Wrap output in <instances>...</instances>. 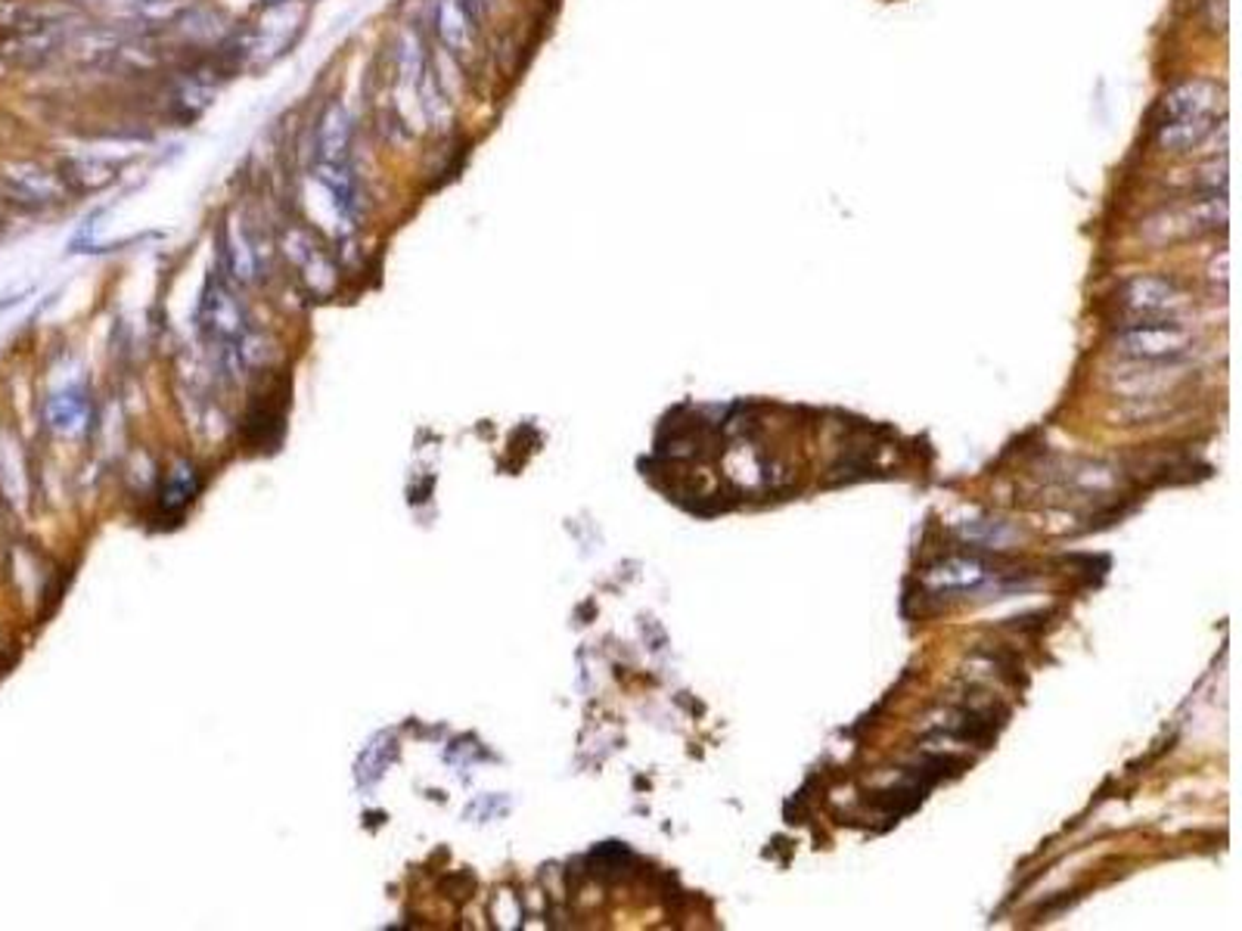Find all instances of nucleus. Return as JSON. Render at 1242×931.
<instances>
[{"label":"nucleus","instance_id":"obj_16","mask_svg":"<svg viewBox=\"0 0 1242 931\" xmlns=\"http://www.w3.org/2000/svg\"><path fill=\"white\" fill-rule=\"evenodd\" d=\"M1211 277H1214V280H1221V283H1226V252H1221V265H1218V258H1214V265H1211Z\"/></svg>","mask_w":1242,"mask_h":931},{"label":"nucleus","instance_id":"obj_9","mask_svg":"<svg viewBox=\"0 0 1242 931\" xmlns=\"http://www.w3.org/2000/svg\"><path fill=\"white\" fill-rule=\"evenodd\" d=\"M990 571L985 562L978 559H947L942 566L928 569L926 581L935 590H963V587H975L982 581H988Z\"/></svg>","mask_w":1242,"mask_h":931},{"label":"nucleus","instance_id":"obj_11","mask_svg":"<svg viewBox=\"0 0 1242 931\" xmlns=\"http://www.w3.org/2000/svg\"><path fill=\"white\" fill-rule=\"evenodd\" d=\"M63 184H72L79 190H100L115 177V165L103 158H69L63 162Z\"/></svg>","mask_w":1242,"mask_h":931},{"label":"nucleus","instance_id":"obj_2","mask_svg":"<svg viewBox=\"0 0 1242 931\" xmlns=\"http://www.w3.org/2000/svg\"><path fill=\"white\" fill-rule=\"evenodd\" d=\"M1226 224V196H1202L1195 199L1193 206L1183 208H1168L1162 215L1149 218L1143 224V237L1156 246L1164 242H1174V239H1190L1202 237V234H1214V230H1224Z\"/></svg>","mask_w":1242,"mask_h":931},{"label":"nucleus","instance_id":"obj_14","mask_svg":"<svg viewBox=\"0 0 1242 931\" xmlns=\"http://www.w3.org/2000/svg\"><path fill=\"white\" fill-rule=\"evenodd\" d=\"M963 531H966V537H973V540H985L994 550H1004L1007 544L1016 540V531L1009 528L1007 521H969Z\"/></svg>","mask_w":1242,"mask_h":931},{"label":"nucleus","instance_id":"obj_3","mask_svg":"<svg viewBox=\"0 0 1242 931\" xmlns=\"http://www.w3.org/2000/svg\"><path fill=\"white\" fill-rule=\"evenodd\" d=\"M1224 110V91L1209 79H1187L1164 94L1159 122H1218Z\"/></svg>","mask_w":1242,"mask_h":931},{"label":"nucleus","instance_id":"obj_13","mask_svg":"<svg viewBox=\"0 0 1242 931\" xmlns=\"http://www.w3.org/2000/svg\"><path fill=\"white\" fill-rule=\"evenodd\" d=\"M227 258H230V273H234L239 283H249L255 273V252L249 249V239L243 237V230L236 234L234 227L227 230Z\"/></svg>","mask_w":1242,"mask_h":931},{"label":"nucleus","instance_id":"obj_8","mask_svg":"<svg viewBox=\"0 0 1242 931\" xmlns=\"http://www.w3.org/2000/svg\"><path fill=\"white\" fill-rule=\"evenodd\" d=\"M1224 127V122H1162L1156 125V146L1168 156H1187L1199 146H1205Z\"/></svg>","mask_w":1242,"mask_h":931},{"label":"nucleus","instance_id":"obj_4","mask_svg":"<svg viewBox=\"0 0 1242 931\" xmlns=\"http://www.w3.org/2000/svg\"><path fill=\"white\" fill-rule=\"evenodd\" d=\"M1121 301L1140 320H1164V317L1178 314L1180 308L1187 304V292L1168 277L1137 273L1121 289Z\"/></svg>","mask_w":1242,"mask_h":931},{"label":"nucleus","instance_id":"obj_1","mask_svg":"<svg viewBox=\"0 0 1242 931\" xmlns=\"http://www.w3.org/2000/svg\"><path fill=\"white\" fill-rule=\"evenodd\" d=\"M1193 348V332L1178 320H1137L1118 335V351L1133 363L1178 361Z\"/></svg>","mask_w":1242,"mask_h":931},{"label":"nucleus","instance_id":"obj_6","mask_svg":"<svg viewBox=\"0 0 1242 931\" xmlns=\"http://www.w3.org/2000/svg\"><path fill=\"white\" fill-rule=\"evenodd\" d=\"M348 146H351V122L342 106L332 103L330 110L320 115L317 125V158L320 165H346Z\"/></svg>","mask_w":1242,"mask_h":931},{"label":"nucleus","instance_id":"obj_10","mask_svg":"<svg viewBox=\"0 0 1242 931\" xmlns=\"http://www.w3.org/2000/svg\"><path fill=\"white\" fill-rule=\"evenodd\" d=\"M50 426L63 435H75L88 423V397L81 389H65L60 395L50 397L48 404Z\"/></svg>","mask_w":1242,"mask_h":931},{"label":"nucleus","instance_id":"obj_7","mask_svg":"<svg viewBox=\"0 0 1242 931\" xmlns=\"http://www.w3.org/2000/svg\"><path fill=\"white\" fill-rule=\"evenodd\" d=\"M475 13H479L475 0H441L435 29H439V38L444 41V48L454 50V53L470 50Z\"/></svg>","mask_w":1242,"mask_h":931},{"label":"nucleus","instance_id":"obj_12","mask_svg":"<svg viewBox=\"0 0 1242 931\" xmlns=\"http://www.w3.org/2000/svg\"><path fill=\"white\" fill-rule=\"evenodd\" d=\"M196 490H199L196 469L189 463H177L172 473H168V478H165V485H162V504L168 506V509H181V506H187L193 500Z\"/></svg>","mask_w":1242,"mask_h":931},{"label":"nucleus","instance_id":"obj_5","mask_svg":"<svg viewBox=\"0 0 1242 931\" xmlns=\"http://www.w3.org/2000/svg\"><path fill=\"white\" fill-rule=\"evenodd\" d=\"M0 177L3 193L25 208L53 206L63 196V177L44 168L41 162H7Z\"/></svg>","mask_w":1242,"mask_h":931},{"label":"nucleus","instance_id":"obj_15","mask_svg":"<svg viewBox=\"0 0 1242 931\" xmlns=\"http://www.w3.org/2000/svg\"><path fill=\"white\" fill-rule=\"evenodd\" d=\"M1209 25L1214 32H1226V0H1209Z\"/></svg>","mask_w":1242,"mask_h":931}]
</instances>
